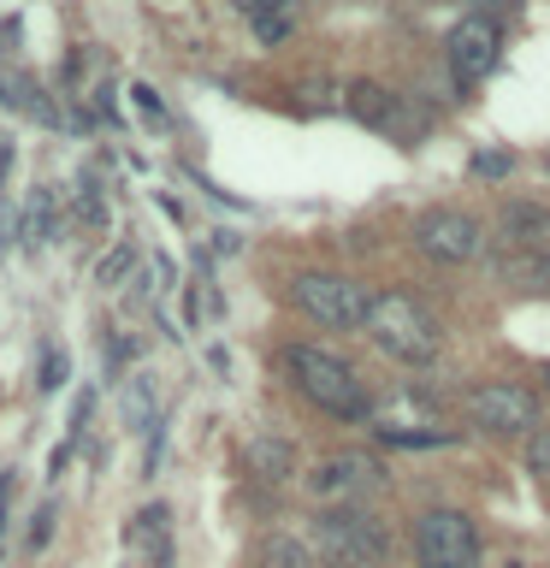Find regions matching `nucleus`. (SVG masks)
<instances>
[{"label": "nucleus", "mask_w": 550, "mask_h": 568, "mask_svg": "<svg viewBox=\"0 0 550 568\" xmlns=\"http://www.w3.org/2000/svg\"><path fill=\"white\" fill-rule=\"evenodd\" d=\"M291 18H296V12H284V18H266V24H255V36H261V42H284V36H291Z\"/></svg>", "instance_id": "obj_18"}, {"label": "nucleus", "mask_w": 550, "mask_h": 568, "mask_svg": "<svg viewBox=\"0 0 550 568\" xmlns=\"http://www.w3.org/2000/svg\"><path fill=\"white\" fill-rule=\"evenodd\" d=\"M503 278H515V284H550V255H509L503 261Z\"/></svg>", "instance_id": "obj_14"}, {"label": "nucleus", "mask_w": 550, "mask_h": 568, "mask_svg": "<svg viewBox=\"0 0 550 568\" xmlns=\"http://www.w3.org/2000/svg\"><path fill=\"white\" fill-rule=\"evenodd\" d=\"M261 568H314V550L302 539H291V532H278V539H266Z\"/></svg>", "instance_id": "obj_13"}, {"label": "nucleus", "mask_w": 550, "mask_h": 568, "mask_svg": "<svg viewBox=\"0 0 550 568\" xmlns=\"http://www.w3.org/2000/svg\"><path fill=\"white\" fill-rule=\"evenodd\" d=\"M284 367H291V379H296L302 397H308L314 408H326V415H337V420H367L373 415V403H367L361 379H355V367L337 362V355L314 349V344H296L291 355H284Z\"/></svg>", "instance_id": "obj_2"}, {"label": "nucleus", "mask_w": 550, "mask_h": 568, "mask_svg": "<svg viewBox=\"0 0 550 568\" xmlns=\"http://www.w3.org/2000/svg\"><path fill=\"white\" fill-rule=\"evenodd\" d=\"M379 486V462L373 456H355V450H344V456H326L319 468L308 474V491L314 497H361V491H373Z\"/></svg>", "instance_id": "obj_9"}, {"label": "nucleus", "mask_w": 550, "mask_h": 568, "mask_svg": "<svg viewBox=\"0 0 550 568\" xmlns=\"http://www.w3.org/2000/svg\"><path fill=\"white\" fill-rule=\"evenodd\" d=\"M248 474L261 479H291L296 474V450L284 438H248Z\"/></svg>", "instance_id": "obj_12"}, {"label": "nucleus", "mask_w": 550, "mask_h": 568, "mask_svg": "<svg viewBox=\"0 0 550 568\" xmlns=\"http://www.w3.org/2000/svg\"><path fill=\"white\" fill-rule=\"evenodd\" d=\"M131 95H136V106H142V113H149V119H160V95H154V89H149V83H136V89H131Z\"/></svg>", "instance_id": "obj_21"}, {"label": "nucleus", "mask_w": 550, "mask_h": 568, "mask_svg": "<svg viewBox=\"0 0 550 568\" xmlns=\"http://www.w3.org/2000/svg\"><path fill=\"white\" fill-rule=\"evenodd\" d=\"M527 468H532V474H550V433H532V444H527Z\"/></svg>", "instance_id": "obj_16"}, {"label": "nucleus", "mask_w": 550, "mask_h": 568, "mask_svg": "<svg viewBox=\"0 0 550 568\" xmlns=\"http://www.w3.org/2000/svg\"><path fill=\"white\" fill-rule=\"evenodd\" d=\"M248 24H266V18H284V12H296V0H231Z\"/></svg>", "instance_id": "obj_15"}, {"label": "nucleus", "mask_w": 550, "mask_h": 568, "mask_svg": "<svg viewBox=\"0 0 550 568\" xmlns=\"http://www.w3.org/2000/svg\"><path fill=\"white\" fill-rule=\"evenodd\" d=\"M473 172H479V178H503L509 160H503V154H473Z\"/></svg>", "instance_id": "obj_20"}, {"label": "nucleus", "mask_w": 550, "mask_h": 568, "mask_svg": "<svg viewBox=\"0 0 550 568\" xmlns=\"http://www.w3.org/2000/svg\"><path fill=\"white\" fill-rule=\"evenodd\" d=\"M48 521H53V509H42V515H35V527H30V550H42V545H48V532H53Z\"/></svg>", "instance_id": "obj_22"}, {"label": "nucleus", "mask_w": 550, "mask_h": 568, "mask_svg": "<svg viewBox=\"0 0 550 568\" xmlns=\"http://www.w3.org/2000/svg\"><path fill=\"white\" fill-rule=\"evenodd\" d=\"M124 539H131L136 550H149V557L166 568V562H172V550H166V504H149V509H142L136 521L124 527Z\"/></svg>", "instance_id": "obj_11"}, {"label": "nucleus", "mask_w": 550, "mask_h": 568, "mask_svg": "<svg viewBox=\"0 0 550 568\" xmlns=\"http://www.w3.org/2000/svg\"><path fill=\"white\" fill-rule=\"evenodd\" d=\"M124 266H131V248H119L113 261H101V273H95V278H101V284H119V278H124Z\"/></svg>", "instance_id": "obj_19"}, {"label": "nucleus", "mask_w": 550, "mask_h": 568, "mask_svg": "<svg viewBox=\"0 0 550 568\" xmlns=\"http://www.w3.org/2000/svg\"><path fill=\"white\" fill-rule=\"evenodd\" d=\"M515 568H521V562H515Z\"/></svg>", "instance_id": "obj_25"}, {"label": "nucleus", "mask_w": 550, "mask_h": 568, "mask_svg": "<svg viewBox=\"0 0 550 568\" xmlns=\"http://www.w3.org/2000/svg\"><path fill=\"white\" fill-rule=\"evenodd\" d=\"M319 550H326L337 568H379L385 532H379V521H373V515H361L355 504H344V509L319 515Z\"/></svg>", "instance_id": "obj_5"}, {"label": "nucleus", "mask_w": 550, "mask_h": 568, "mask_svg": "<svg viewBox=\"0 0 550 568\" xmlns=\"http://www.w3.org/2000/svg\"><path fill=\"white\" fill-rule=\"evenodd\" d=\"M420 568H479V532L461 509H426L415 521Z\"/></svg>", "instance_id": "obj_4"}, {"label": "nucleus", "mask_w": 550, "mask_h": 568, "mask_svg": "<svg viewBox=\"0 0 550 568\" xmlns=\"http://www.w3.org/2000/svg\"><path fill=\"white\" fill-rule=\"evenodd\" d=\"M544 385H550V367H544Z\"/></svg>", "instance_id": "obj_24"}, {"label": "nucleus", "mask_w": 550, "mask_h": 568, "mask_svg": "<svg viewBox=\"0 0 550 568\" xmlns=\"http://www.w3.org/2000/svg\"><path fill=\"white\" fill-rule=\"evenodd\" d=\"M291 291H296V308L308 320H319V326H332V332H355V326H361L367 332L373 296L355 278H344V273H302Z\"/></svg>", "instance_id": "obj_3"}, {"label": "nucleus", "mask_w": 550, "mask_h": 568, "mask_svg": "<svg viewBox=\"0 0 550 568\" xmlns=\"http://www.w3.org/2000/svg\"><path fill=\"white\" fill-rule=\"evenodd\" d=\"M344 106H349L361 124H373V131H403V136H415V131L403 124V101L390 95L385 83H367V78L349 83V89H344Z\"/></svg>", "instance_id": "obj_10"}, {"label": "nucleus", "mask_w": 550, "mask_h": 568, "mask_svg": "<svg viewBox=\"0 0 550 568\" xmlns=\"http://www.w3.org/2000/svg\"><path fill=\"white\" fill-rule=\"evenodd\" d=\"M468 420L486 426V433H532L539 426V397L527 385H473Z\"/></svg>", "instance_id": "obj_8"}, {"label": "nucleus", "mask_w": 550, "mask_h": 568, "mask_svg": "<svg viewBox=\"0 0 550 568\" xmlns=\"http://www.w3.org/2000/svg\"><path fill=\"white\" fill-rule=\"evenodd\" d=\"M7 166H12V136L0 131V184H7Z\"/></svg>", "instance_id": "obj_23"}, {"label": "nucleus", "mask_w": 550, "mask_h": 568, "mask_svg": "<svg viewBox=\"0 0 550 568\" xmlns=\"http://www.w3.org/2000/svg\"><path fill=\"white\" fill-rule=\"evenodd\" d=\"M497 53H503V24L486 18V12H468L450 30V42H444V65H450L456 89H473V83H486V71L497 65Z\"/></svg>", "instance_id": "obj_6"}, {"label": "nucleus", "mask_w": 550, "mask_h": 568, "mask_svg": "<svg viewBox=\"0 0 550 568\" xmlns=\"http://www.w3.org/2000/svg\"><path fill=\"white\" fill-rule=\"evenodd\" d=\"M415 243H420V255H432L444 266H461L486 248V231H479V220H468V213H456V207H426L415 220Z\"/></svg>", "instance_id": "obj_7"}, {"label": "nucleus", "mask_w": 550, "mask_h": 568, "mask_svg": "<svg viewBox=\"0 0 550 568\" xmlns=\"http://www.w3.org/2000/svg\"><path fill=\"white\" fill-rule=\"evenodd\" d=\"M60 385H65V355L48 349V362H42V390H60Z\"/></svg>", "instance_id": "obj_17"}, {"label": "nucleus", "mask_w": 550, "mask_h": 568, "mask_svg": "<svg viewBox=\"0 0 550 568\" xmlns=\"http://www.w3.org/2000/svg\"><path fill=\"white\" fill-rule=\"evenodd\" d=\"M367 337L390 355V362L420 367V362H432V355H438V337L444 332H438V320L426 314L420 296L385 291V296H373V308H367Z\"/></svg>", "instance_id": "obj_1"}]
</instances>
